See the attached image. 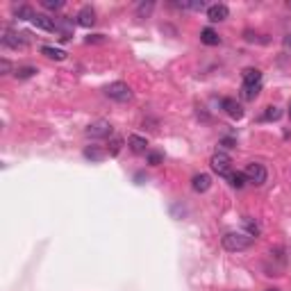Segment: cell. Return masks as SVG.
Returning <instances> with one entry per match:
<instances>
[{
	"label": "cell",
	"instance_id": "6da1fadb",
	"mask_svg": "<svg viewBox=\"0 0 291 291\" xmlns=\"http://www.w3.org/2000/svg\"><path fill=\"white\" fill-rule=\"evenodd\" d=\"M223 248L230 250V253H241V250H248L250 246L255 243V239L246 232H227L225 237L221 239Z\"/></svg>",
	"mask_w": 291,
	"mask_h": 291
},
{
	"label": "cell",
	"instance_id": "7a4b0ae2",
	"mask_svg": "<svg viewBox=\"0 0 291 291\" xmlns=\"http://www.w3.org/2000/svg\"><path fill=\"white\" fill-rule=\"evenodd\" d=\"M105 96L116 103H128V100H132V89L125 82H112L105 86Z\"/></svg>",
	"mask_w": 291,
	"mask_h": 291
},
{
	"label": "cell",
	"instance_id": "3957f363",
	"mask_svg": "<svg viewBox=\"0 0 291 291\" xmlns=\"http://www.w3.org/2000/svg\"><path fill=\"white\" fill-rule=\"evenodd\" d=\"M210 166L214 173H218V175H223V178H227L230 175V166H232V159L230 155H225V152H214L210 159Z\"/></svg>",
	"mask_w": 291,
	"mask_h": 291
},
{
	"label": "cell",
	"instance_id": "277c9868",
	"mask_svg": "<svg viewBox=\"0 0 291 291\" xmlns=\"http://www.w3.org/2000/svg\"><path fill=\"white\" fill-rule=\"evenodd\" d=\"M243 175H246V180H248V182L257 184V187H262V184L266 182V178H269V173H266V168L262 166V164H257V162L248 164V166L243 168Z\"/></svg>",
	"mask_w": 291,
	"mask_h": 291
},
{
	"label": "cell",
	"instance_id": "5b68a950",
	"mask_svg": "<svg viewBox=\"0 0 291 291\" xmlns=\"http://www.w3.org/2000/svg\"><path fill=\"white\" fill-rule=\"evenodd\" d=\"M112 132L114 130L107 121H96L86 128V137H91V139H107V137H112Z\"/></svg>",
	"mask_w": 291,
	"mask_h": 291
},
{
	"label": "cell",
	"instance_id": "8992f818",
	"mask_svg": "<svg viewBox=\"0 0 291 291\" xmlns=\"http://www.w3.org/2000/svg\"><path fill=\"white\" fill-rule=\"evenodd\" d=\"M227 16H230V9H227V5H223V2H216V5L207 7V18H210L212 23H221V21H225Z\"/></svg>",
	"mask_w": 291,
	"mask_h": 291
},
{
	"label": "cell",
	"instance_id": "52a82bcc",
	"mask_svg": "<svg viewBox=\"0 0 291 291\" xmlns=\"http://www.w3.org/2000/svg\"><path fill=\"white\" fill-rule=\"evenodd\" d=\"M221 107H223V112H225L230 119H237L239 121L243 116V107L237 103V100H234V98H223V100H221Z\"/></svg>",
	"mask_w": 291,
	"mask_h": 291
},
{
	"label": "cell",
	"instance_id": "ba28073f",
	"mask_svg": "<svg viewBox=\"0 0 291 291\" xmlns=\"http://www.w3.org/2000/svg\"><path fill=\"white\" fill-rule=\"evenodd\" d=\"M55 30L60 32V39L62 41H69L73 37V21L69 16H62L60 21H55Z\"/></svg>",
	"mask_w": 291,
	"mask_h": 291
},
{
	"label": "cell",
	"instance_id": "9c48e42d",
	"mask_svg": "<svg viewBox=\"0 0 291 291\" xmlns=\"http://www.w3.org/2000/svg\"><path fill=\"white\" fill-rule=\"evenodd\" d=\"M93 23H96V11H93V7H82L80 11H77V25L82 27H91Z\"/></svg>",
	"mask_w": 291,
	"mask_h": 291
},
{
	"label": "cell",
	"instance_id": "30bf717a",
	"mask_svg": "<svg viewBox=\"0 0 291 291\" xmlns=\"http://www.w3.org/2000/svg\"><path fill=\"white\" fill-rule=\"evenodd\" d=\"M191 187H194V191H198V194H205L212 187V178L207 173H198V175H194V180H191Z\"/></svg>",
	"mask_w": 291,
	"mask_h": 291
},
{
	"label": "cell",
	"instance_id": "8fae6325",
	"mask_svg": "<svg viewBox=\"0 0 291 291\" xmlns=\"http://www.w3.org/2000/svg\"><path fill=\"white\" fill-rule=\"evenodd\" d=\"M128 146H130V150L135 152V155H144V152H148V141H146L144 137H139V135H132V137H130Z\"/></svg>",
	"mask_w": 291,
	"mask_h": 291
},
{
	"label": "cell",
	"instance_id": "7c38bea8",
	"mask_svg": "<svg viewBox=\"0 0 291 291\" xmlns=\"http://www.w3.org/2000/svg\"><path fill=\"white\" fill-rule=\"evenodd\" d=\"M21 37H25V34H14V32H9V30H7L5 37H2V46L14 48V50L23 48V46H25V39H21Z\"/></svg>",
	"mask_w": 291,
	"mask_h": 291
},
{
	"label": "cell",
	"instance_id": "4fadbf2b",
	"mask_svg": "<svg viewBox=\"0 0 291 291\" xmlns=\"http://www.w3.org/2000/svg\"><path fill=\"white\" fill-rule=\"evenodd\" d=\"M32 23L39 27V30H43V32H53L55 30V21L53 18H48L46 14H37V16L32 18Z\"/></svg>",
	"mask_w": 291,
	"mask_h": 291
},
{
	"label": "cell",
	"instance_id": "5bb4252c",
	"mask_svg": "<svg viewBox=\"0 0 291 291\" xmlns=\"http://www.w3.org/2000/svg\"><path fill=\"white\" fill-rule=\"evenodd\" d=\"M243 77V84H259L262 82V71L259 69H246L241 73Z\"/></svg>",
	"mask_w": 291,
	"mask_h": 291
},
{
	"label": "cell",
	"instance_id": "9a60e30c",
	"mask_svg": "<svg viewBox=\"0 0 291 291\" xmlns=\"http://www.w3.org/2000/svg\"><path fill=\"white\" fill-rule=\"evenodd\" d=\"M200 41L205 43V46H218V43H221V37H218L212 27H205V30L200 32Z\"/></svg>",
	"mask_w": 291,
	"mask_h": 291
},
{
	"label": "cell",
	"instance_id": "2e32d148",
	"mask_svg": "<svg viewBox=\"0 0 291 291\" xmlns=\"http://www.w3.org/2000/svg\"><path fill=\"white\" fill-rule=\"evenodd\" d=\"M241 223H243V230H246V234H250L253 239H257L259 234H262V227H259L257 221H253V218H248V216H246Z\"/></svg>",
	"mask_w": 291,
	"mask_h": 291
},
{
	"label": "cell",
	"instance_id": "e0dca14e",
	"mask_svg": "<svg viewBox=\"0 0 291 291\" xmlns=\"http://www.w3.org/2000/svg\"><path fill=\"white\" fill-rule=\"evenodd\" d=\"M41 55H46L48 60H55V62H64L66 60V53L60 48H53V46H43L41 48Z\"/></svg>",
	"mask_w": 291,
	"mask_h": 291
},
{
	"label": "cell",
	"instance_id": "ac0fdd59",
	"mask_svg": "<svg viewBox=\"0 0 291 291\" xmlns=\"http://www.w3.org/2000/svg\"><path fill=\"white\" fill-rule=\"evenodd\" d=\"M259 89H262V82H259V84H243L241 96L246 98V100H255V98L259 96Z\"/></svg>",
	"mask_w": 291,
	"mask_h": 291
},
{
	"label": "cell",
	"instance_id": "d6986e66",
	"mask_svg": "<svg viewBox=\"0 0 291 291\" xmlns=\"http://www.w3.org/2000/svg\"><path fill=\"white\" fill-rule=\"evenodd\" d=\"M14 14H16V18H21V21H32L37 14L32 11V7H27V5H21L14 9Z\"/></svg>",
	"mask_w": 291,
	"mask_h": 291
},
{
	"label": "cell",
	"instance_id": "ffe728a7",
	"mask_svg": "<svg viewBox=\"0 0 291 291\" xmlns=\"http://www.w3.org/2000/svg\"><path fill=\"white\" fill-rule=\"evenodd\" d=\"M14 75H16V80H27V77L37 75V69H34V66H18V69L14 71Z\"/></svg>",
	"mask_w": 291,
	"mask_h": 291
},
{
	"label": "cell",
	"instance_id": "44dd1931",
	"mask_svg": "<svg viewBox=\"0 0 291 291\" xmlns=\"http://www.w3.org/2000/svg\"><path fill=\"white\" fill-rule=\"evenodd\" d=\"M84 157L86 159H93V162H100L105 157V152L98 148V146H89V148H84Z\"/></svg>",
	"mask_w": 291,
	"mask_h": 291
},
{
	"label": "cell",
	"instance_id": "7402d4cb",
	"mask_svg": "<svg viewBox=\"0 0 291 291\" xmlns=\"http://www.w3.org/2000/svg\"><path fill=\"white\" fill-rule=\"evenodd\" d=\"M152 9H155V2H152V0H148V2H141V5L137 7V16H139V18L150 16Z\"/></svg>",
	"mask_w": 291,
	"mask_h": 291
},
{
	"label": "cell",
	"instance_id": "603a6c76",
	"mask_svg": "<svg viewBox=\"0 0 291 291\" xmlns=\"http://www.w3.org/2000/svg\"><path fill=\"white\" fill-rule=\"evenodd\" d=\"M227 180H230V184L234 189H241L243 184L248 182V180H246V175H243V173H239V171L237 173H230V175H227Z\"/></svg>",
	"mask_w": 291,
	"mask_h": 291
},
{
	"label": "cell",
	"instance_id": "cb8c5ba5",
	"mask_svg": "<svg viewBox=\"0 0 291 291\" xmlns=\"http://www.w3.org/2000/svg\"><path fill=\"white\" fill-rule=\"evenodd\" d=\"M280 116H282V112H280V109L271 105V107H266V112L262 114V121H278Z\"/></svg>",
	"mask_w": 291,
	"mask_h": 291
},
{
	"label": "cell",
	"instance_id": "d4e9b609",
	"mask_svg": "<svg viewBox=\"0 0 291 291\" xmlns=\"http://www.w3.org/2000/svg\"><path fill=\"white\" fill-rule=\"evenodd\" d=\"M41 7H46V9H62L64 2L62 0H41Z\"/></svg>",
	"mask_w": 291,
	"mask_h": 291
},
{
	"label": "cell",
	"instance_id": "484cf974",
	"mask_svg": "<svg viewBox=\"0 0 291 291\" xmlns=\"http://www.w3.org/2000/svg\"><path fill=\"white\" fill-rule=\"evenodd\" d=\"M162 152H148V164H150V166H159V164H162Z\"/></svg>",
	"mask_w": 291,
	"mask_h": 291
},
{
	"label": "cell",
	"instance_id": "4316f807",
	"mask_svg": "<svg viewBox=\"0 0 291 291\" xmlns=\"http://www.w3.org/2000/svg\"><path fill=\"white\" fill-rule=\"evenodd\" d=\"M121 146H123V139H119V137H114V139H112V146H109V155H119Z\"/></svg>",
	"mask_w": 291,
	"mask_h": 291
},
{
	"label": "cell",
	"instance_id": "83f0119b",
	"mask_svg": "<svg viewBox=\"0 0 291 291\" xmlns=\"http://www.w3.org/2000/svg\"><path fill=\"white\" fill-rule=\"evenodd\" d=\"M84 41L86 43H105L107 39H105V34H91V37H86Z\"/></svg>",
	"mask_w": 291,
	"mask_h": 291
},
{
	"label": "cell",
	"instance_id": "f1b7e54d",
	"mask_svg": "<svg viewBox=\"0 0 291 291\" xmlns=\"http://www.w3.org/2000/svg\"><path fill=\"white\" fill-rule=\"evenodd\" d=\"M0 71H2V75H5V73H9V62L0 60Z\"/></svg>",
	"mask_w": 291,
	"mask_h": 291
},
{
	"label": "cell",
	"instance_id": "f546056e",
	"mask_svg": "<svg viewBox=\"0 0 291 291\" xmlns=\"http://www.w3.org/2000/svg\"><path fill=\"white\" fill-rule=\"evenodd\" d=\"M285 43H287V46H291V37H287V39H285Z\"/></svg>",
	"mask_w": 291,
	"mask_h": 291
},
{
	"label": "cell",
	"instance_id": "4dcf8cb0",
	"mask_svg": "<svg viewBox=\"0 0 291 291\" xmlns=\"http://www.w3.org/2000/svg\"><path fill=\"white\" fill-rule=\"evenodd\" d=\"M266 291H280V289H266Z\"/></svg>",
	"mask_w": 291,
	"mask_h": 291
},
{
	"label": "cell",
	"instance_id": "1f68e13d",
	"mask_svg": "<svg viewBox=\"0 0 291 291\" xmlns=\"http://www.w3.org/2000/svg\"><path fill=\"white\" fill-rule=\"evenodd\" d=\"M289 116H291V105H289Z\"/></svg>",
	"mask_w": 291,
	"mask_h": 291
},
{
	"label": "cell",
	"instance_id": "d6a6232c",
	"mask_svg": "<svg viewBox=\"0 0 291 291\" xmlns=\"http://www.w3.org/2000/svg\"><path fill=\"white\" fill-rule=\"evenodd\" d=\"M289 7H291V2H289Z\"/></svg>",
	"mask_w": 291,
	"mask_h": 291
}]
</instances>
